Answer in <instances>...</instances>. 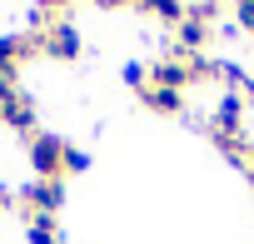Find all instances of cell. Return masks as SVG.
I'll return each mask as SVG.
<instances>
[{"mask_svg": "<svg viewBox=\"0 0 254 244\" xmlns=\"http://www.w3.org/2000/svg\"><path fill=\"white\" fill-rule=\"evenodd\" d=\"M35 35H40V55H55V60H75L80 55V30L70 20H60V15L45 30H35Z\"/></svg>", "mask_w": 254, "mask_h": 244, "instance_id": "cell-2", "label": "cell"}, {"mask_svg": "<svg viewBox=\"0 0 254 244\" xmlns=\"http://www.w3.org/2000/svg\"><path fill=\"white\" fill-rule=\"evenodd\" d=\"M140 100H145L150 110H160V115L185 110V90H160V85H145V90H140Z\"/></svg>", "mask_w": 254, "mask_h": 244, "instance_id": "cell-5", "label": "cell"}, {"mask_svg": "<svg viewBox=\"0 0 254 244\" xmlns=\"http://www.w3.org/2000/svg\"><path fill=\"white\" fill-rule=\"evenodd\" d=\"M25 234H30V244H60L50 214H30V219H25Z\"/></svg>", "mask_w": 254, "mask_h": 244, "instance_id": "cell-6", "label": "cell"}, {"mask_svg": "<svg viewBox=\"0 0 254 244\" xmlns=\"http://www.w3.org/2000/svg\"><path fill=\"white\" fill-rule=\"evenodd\" d=\"M0 204H5V189H0Z\"/></svg>", "mask_w": 254, "mask_h": 244, "instance_id": "cell-8", "label": "cell"}, {"mask_svg": "<svg viewBox=\"0 0 254 244\" xmlns=\"http://www.w3.org/2000/svg\"><path fill=\"white\" fill-rule=\"evenodd\" d=\"M60 199H65V184H60V180H35V184H25V189H20L25 219H30V214H50V219H55Z\"/></svg>", "mask_w": 254, "mask_h": 244, "instance_id": "cell-3", "label": "cell"}, {"mask_svg": "<svg viewBox=\"0 0 254 244\" xmlns=\"http://www.w3.org/2000/svg\"><path fill=\"white\" fill-rule=\"evenodd\" d=\"M30 170L35 180H65V140L55 135H30Z\"/></svg>", "mask_w": 254, "mask_h": 244, "instance_id": "cell-1", "label": "cell"}, {"mask_svg": "<svg viewBox=\"0 0 254 244\" xmlns=\"http://www.w3.org/2000/svg\"><path fill=\"white\" fill-rule=\"evenodd\" d=\"M0 125H10V130H20V135H35V105L15 90L10 100H0Z\"/></svg>", "mask_w": 254, "mask_h": 244, "instance_id": "cell-4", "label": "cell"}, {"mask_svg": "<svg viewBox=\"0 0 254 244\" xmlns=\"http://www.w3.org/2000/svg\"><path fill=\"white\" fill-rule=\"evenodd\" d=\"M80 170H90V155H85V150H70V145H65V175H80Z\"/></svg>", "mask_w": 254, "mask_h": 244, "instance_id": "cell-7", "label": "cell"}]
</instances>
